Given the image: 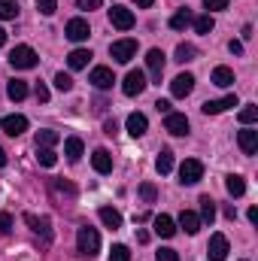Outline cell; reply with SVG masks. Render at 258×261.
Segmentation results:
<instances>
[{
	"mask_svg": "<svg viewBox=\"0 0 258 261\" xmlns=\"http://www.w3.org/2000/svg\"><path fill=\"white\" fill-rule=\"evenodd\" d=\"M76 249H79V255L94 258L97 249H100V234H97L91 225H82V228L76 231Z\"/></svg>",
	"mask_w": 258,
	"mask_h": 261,
	"instance_id": "1",
	"label": "cell"
},
{
	"mask_svg": "<svg viewBox=\"0 0 258 261\" xmlns=\"http://www.w3.org/2000/svg\"><path fill=\"white\" fill-rule=\"evenodd\" d=\"M203 179V164L197 161V158H186L183 164H179V182L183 186H194V182H200Z\"/></svg>",
	"mask_w": 258,
	"mask_h": 261,
	"instance_id": "2",
	"label": "cell"
},
{
	"mask_svg": "<svg viewBox=\"0 0 258 261\" xmlns=\"http://www.w3.org/2000/svg\"><path fill=\"white\" fill-rule=\"evenodd\" d=\"M9 64L15 70H31V67H37V52L31 46H15L9 55Z\"/></svg>",
	"mask_w": 258,
	"mask_h": 261,
	"instance_id": "3",
	"label": "cell"
},
{
	"mask_svg": "<svg viewBox=\"0 0 258 261\" xmlns=\"http://www.w3.org/2000/svg\"><path fill=\"white\" fill-rule=\"evenodd\" d=\"M110 55L119 61V64H128L131 58L137 55V40H116L110 46Z\"/></svg>",
	"mask_w": 258,
	"mask_h": 261,
	"instance_id": "4",
	"label": "cell"
},
{
	"mask_svg": "<svg viewBox=\"0 0 258 261\" xmlns=\"http://www.w3.org/2000/svg\"><path fill=\"white\" fill-rule=\"evenodd\" d=\"M207 258L210 261H225L228 258V237H225V234H213V237H210Z\"/></svg>",
	"mask_w": 258,
	"mask_h": 261,
	"instance_id": "5",
	"label": "cell"
},
{
	"mask_svg": "<svg viewBox=\"0 0 258 261\" xmlns=\"http://www.w3.org/2000/svg\"><path fill=\"white\" fill-rule=\"evenodd\" d=\"M88 34H91V28H88L85 18H70V21H67V40L82 43V40H88Z\"/></svg>",
	"mask_w": 258,
	"mask_h": 261,
	"instance_id": "6",
	"label": "cell"
},
{
	"mask_svg": "<svg viewBox=\"0 0 258 261\" xmlns=\"http://www.w3.org/2000/svg\"><path fill=\"white\" fill-rule=\"evenodd\" d=\"M110 21H113V28H119V31H131V28H134V12L125 9V6H113V9H110Z\"/></svg>",
	"mask_w": 258,
	"mask_h": 261,
	"instance_id": "7",
	"label": "cell"
},
{
	"mask_svg": "<svg viewBox=\"0 0 258 261\" xmlns=\"http://www.w3.org/2000/svg\"><path fill=\"white\" fill-rule=\"evenodd\" d=\"M143 88H146V76L140 70H131L128 76H125V82H122V91L128 97H134V94H143Z\"/></svg>",
	"mask_w": 258,
	"mask_h": 261,
	"instance_id": "8",
	"label": "cell"
},
{
	"mask_svg": "<svg viewBox=\"0 0 258 261\" xmlns=\"http://www.w3.org/2000/svg\"><path fill=\"white\" fill-rule=\"evenodd\" d=\"M237 146L243 149V155H255L258 152V130H252L249 125L237 134Z\"/></svg>",
	"mask_w": 258,
	"mask_h": 261,
	"instance_id": "9",
	"label": "cell"
},
{
	"mask_svg": "<svg viewBox=\"0 0 258 261\" xmlns=\"http://www.w3.org/2000/svg\"><path fill=\"white\" fill-rule=\"evenodd\" d=\"M170 91H173V97H189L194 91V76L192 73H179V76L170 82Z\"/></svg>",
	"mask_w": 258,
	"mask_h": 261,
	"instance_id": "10",
	"label": "cell"
},
{
	"mask_svg": "<svg viewBox=\"0 0 258 261\" xmlns=\"http://www.w3.org/2000/svg\"><path fill=\"white\" fill-rule=\"evenodd\" d=\"M164 128L170 130L173 137H186V134H189V119H186L183 113H167V119H164Z\"/></svg>",
	"mask_w": 258,
	"mask_h": 261,
	"instance_id": "11",
	"label": "cell"
},
{
	"mask_svg": "<svg viewBox=\"0 0 258 261\" xmlns=\"http://www.w3.org/2000/svg\"><path fill=\"white\" fill-rule=\"evenodd\" d=\"M113 82H116V76H113L110 67H94V70H91V85H94V88L107 91V88H113Z\"/></svg>",
	"mask_w": 258,
	"mask_h": 261,
	"instance_id": "12",
	"label": "cell"
},
{
	"mask_svg": "<svg viewBox=\"0 0 258 261\" xmlns=\"http://www.w3.org/2000/svg\"><path fill=\"white\" fill-rule=\"evenodd\" d=\"M228 107H237V97H234V94H228V97H222V100H207V103L200 107V113H203V116H219V113H225Z\"/></svg>",
	"mask_w": 258,
	"mask_h": 261,
	"instance_id": "13",
	"label": "cell"
},
{
	"mask_svg": "<svg viewBox=\"0 0 258 261\" xmlns=\"http://www.w3.org/2000/svg\"><path fill=\"white\" fill-rule=\"evenodd\" d=\"M146 67H149L152 79H161V73H164V52H161V49H149V55H146Z\"/></svg>",
	"mask_w": 258,
	"mask_h": 261,
	"instance_id": "14",
	"label": "cell"
},
{
	"mask_svg": "<svg viewBox=\"0 0 258 261\" xmlns=\"http://www.w3.org/2000/svg\"><path fill=\"white\" fill-rule=\"evenodd\" d=\"M91 167H94L97 173H110V170H113V155H110L107 149H94V155H91Z\"/></svg>",
	"mask_w": 258,
	"mask_h": 261,
	"instance_id": "15",
	"label": "cell"
},
{
	"mask_svg": "<svg viewBox=\"0 0 258 261\" xmlns=\"http://www.w3.org/2000/svg\"><path fill=\"white\" fill-rule=\"evenodd\" d=\"M3 130H6L9 137H18V134L28 130V119H24V116H6V119H3Z\"/></svg>",
	"mask_w": 258,
	"mask_h": 261,
	"instance_id": "16",
	"label": "cell"
},
{
	"mask_svg": "<svg viewBox=\"0 0 258 261\" xmlns=\"http://www.w3.org/2000/svg\"><path fill=\"white\" fill-rule=\"evenodd\" d=\"M152 225H155V234H158V237H173V234H176L173 219H170V216H164V213H161V216H155V222H152Z\"/></svg>",
	"mask_w": 258,
	"mask_h": 261,
	"instance_id": "17",
	"label": "cell"
},
{
	"mask_svg": "<svg viewBox=\"0 0 258 261\" xmlns=\"http://www.w3.org/2000/svg\"><path fill=\"white\" fill-rule=\"evenodd\" d=\"M146 128H149V122H146V116H143V113H131V116H128V134H131V137H143Z\"/></svg>",
	"mask_w": 258,
	"mask_h": 261,
	"instance_id": "18",
	"label": "cell"
},
{
	"mask_svg": "<svg viewBox=\"0 0 258 261\" xmlns=\"http://www.w3.org/2000/svg\"><path fill=\"white\" fill-rule=\"evenodd\" d=\"M24 222L31 225V231H37V234H43V240H52V228H49V219H37V216H24Z\"/></svg>",
	"mask_w": 258,
	"mask_h": 261,
	"instance_id": "19",
	"label": "cell"
},
{
	"mask_svg": "<svg viewBox=\"0 0 258 261\" xmlns=\"http://www.w3.org/2000/svg\"><path fill=\"white\" fill-rule=\"evenodd\" d=\"M179 225L186 228V234H197V231H200V216L192 213V210H183V213H179Z\"/></svg>",
	"mask_w": 258,
	"mask_h": 261,
	"instance_id": "20",
	"label": "cell"
},
{
	"mask_svg": "<svg viewBox=\"0 0 258 261\" xmlns=\"http://www.w3.org/2000/svg\"><path fill=\"white\" fill-rule=\"evenodd\" d=\"M82 152H85V146H82V140L79 137H67L64 140V155L70 161H79L82 158Z\"/></svg>",
	"mask_w": 258,
	"mask_h": 261,
	"instance_id": "21",
	"label": "cell"
},
{
	"mask_svg": "<svg viewBox=\"0 0 258 261\" xmlns=\"http://www.w3.org/2000/svg\"><path fill=\"white\" fill-rule=\"evenodd\" d=\"M213 85H219V88L234 85V70H231V67H216V70H213Z\"/></svg>",
	"mask_w": 258,
	"mask_h": 261,
	"instance_id": "22",
	"label": "cell"
},
{
	"mask_svg": "<svg viewBox=\"0 0 258 261\" xmlns=\"http://www.w3.org/2000/svg\"><path fill=\"white\" fill-rule=\"evenodd\" d=\"M100 222L107 225V228H122V213L119 210H113V206H100Z\"/></svg>",
	"mask_w": 258,
	"mask_h": 261,
	"instance_id": "23",
	"label": "cell"
},
{
	"mask_svg": "<svg viewBox=\"0 0 258 261\" xmlns=\"http://www.w3.org/2000/svg\"><path fill=\"white\" fill-rule=\"evenodd\" d=\"M88 61H91V52H85V49H73V52L67 55L70 70H82V67H88Z\"/></svg>",
	"mask_w": 258,
	"mask_h": 261,
	"instance_id": "24",
	"label": "cell"
},
{
	"mask_svg": "<svg viewBox=\"0 0 258 261\" xmlns=\"http://www.w3.org/2000/svg\"><path fill=\"white\" fill-rule=\"evenodd\" d=\"M6 94H9V100H24V97H28V82H21V79H9Z\"/></svg>",
	"mask_w": 258,
	"mask_h": 261,
	"instance_id": "25",
	"label": "cell"
},
{
	"mask_svg": "<svg viewBox=\"0 0 258 261\" xmlns=\"http://www.w3.org/2000/svg\"><path fill=\"white\" fill-rule=\"evenodd\" d=\"M155 170H158L161 176L173 170V152H170V149H161V152H158V158H155Z\"/></svg>",
	"mask_w": 258,
	"mask_h": 261,
	"instance_id": "26",
	"label": "cell"
},
{
	"mask_svg": "<svg viewBox=\"0 0 258 261\" xmlns=\"http://www.w3.org/2000/svg\"><path fill=\"white\" fill-rule=\"evenodd\" d=\"M225 189H228V195L231 197H240L246 192V182H243V176L240 173H231L228 179H225Z\"/></svg>",
	"mask_w": 258,
	"mask_h": 261,
	"instance_id": "27",
	"label": "cell"
},
{
	"mask_svg": "<svg viewBox=\"0 0 258 261\" xmlns=\"http://www.w3.org/2000/svg\"><path fill=\"white\" fill-rule=\"evenodd\" d=\"M58 140H61V134H58V130H49V128L40 130V134H37V149H52Z\"/></svg>",
	"mask_w": 258,
	"mask_h": 261,
	"instance_id": "28",
	"label": "cell"
},
{
	"mask_svg": "<svg viewBox=\"0 0 258 261\" xmlns=\"http://www.w3.org/2000/svg\"><path fill=\"white\" fill-rule=\"evenodd\" d=\"M192 24H194V31H197V34H210V31L216 28V18H213L210 12H203V15H194Z\"/></svg>",
	"mask_w": 258,
	"mask_h": 261,
	"instance_id": "29",
	"label": "cell"
},
{
	"mask_svg": "<svg viewBox=\"0 0 258 261\" xmlns=\"http://www.w3.org/2000/svg\"><path fill=\"white\" fill-rule=\"evenodd\" d=\"M197 203H200V222H213L216 219V200L210 195H203Z\"/></svg>",
	"mask_w": 258,
	"mask_h": 261,
	"instance_id": "30",
	"label": "cell"
},
{
	"mask_svg": "<svg viewBox=\"0 0 258 261\" xmlns=\"http://www.w3.org/2000/svg\"><path fill=\"white\" fill-rule=\"evenodd\" d=\"M192 18H194V15L189 12V9H179V12L170 18V28H173V31H183V28H189V24H192Z\"/></svg>",
	"mask_w": 258,
	"mask_h": 261,
	"instance_id": "31",
	"label": "cell"
},
{
	"mask_svg": "<svg viewBox=\"0 0 258 261\" xmlns=\"http://www.w3.org/2000/svg\"><path fill=\"white\" fill-rule=\"evenodd\" d=\"M194 55H197V49H194L192 43H179V46H176V61H179V64L194 61Z\"/></svg>",
	"mask_w": 258,
	"mask_h": 261,
	"instance_id": "32",
	"label": "cell"
},
{
	"mask_svg": "<svg viewBox=\"0 0 258 261\" xmlns=\"http://www.w3.org/2000/svg\"><path fill=\"white\" fill-rule=\"evenodd\" d=\"M240 122H243V125H252V122H258V107H255V103H246V107L240 110Z\"/></svg>",
	"mask_w": 258,
	"mask_h": 261,
	"instance_id": "33",
	"label": "cell"
},
{
	"mask_svg": "<svg viewBox=\"0 0 258 261\" xmlns=\"http://www.w3.org/2000/svg\"><path fill=\"white\" fill-rule=\"evenodd\" d=\"M37 161H40L43 167H55V161H58V155H55L52 149H37Z\"/></svg>",
	"mask_w": 258,
	"mask_h": 261,
	"instance_id": "34",
	"label": "cell"
},
{
	"mask_svg": "<svg viewBox=\"0 0 258 261\" xmlns=\"http://www.w3.org/2000/svg\"><path fill=\"white\" fill-rule=\"evenodd\" d=\"M18 15V3L15 0H0V18H15Z\"/></svg>",
	"mask_w": 258,
	"mask_h": 261,
	"instance_id": "35",
	"label": "cell"
},
{
	"mask_svg": "<svg viewBox=\"0 0 258 261\" xmlns=\"http://www.w3.org/2000/svg\"><path fill=\"white\" fill-rule=\"evenodd\" d=\"M110 261H131V252H128V246H122V243H116V246L110 249Z\"/></svg>",
	"mask_w": 258,
	"mask_h": 261,
	"instance_id": "36",
	"label": "cell"
},
{
	"mask_svg": "<svg viewBox=\"0 0 258 261\" xmlns=\"http://www.w3.org/2000/svg\"><path fill=\"white\" fill-rule=\"evenodd\" d=\"M55 88H58V91H70V88H73L70 73H58V76H55Z\"/></svg>",
	"mask_w": 258,
	"mask_h": 261,
	"instance_id": "37",
	"label": "cell"
},
{
	"mask_svg": "<svg viewBox=\"0 0 258 261\" xmlns=\"http://www.w3.org/2000/svg\"><path fill=\"white\" fill-rule=\"evenodd\" d=\"M37 9H40L43 15H55V9H58V0H37Z\"/></svg>",
	"mask_w": 258,
	"mask_h": 261,
	"instance_id": "38",
	"label": "cell"
},
{
	"mask_svg": "<svg viewBox=\"0 0 258 261\" xmlns=\"http://www.w3.org/2000/svg\"><path fill=\"white\" fill-rule=\"evenodd\" d=\"M207 12H219V9H228V0H203Z\"/></svg>",
	"mask_w": 258,
	"mask_h": 261,
	"instance_id": "39",
	"label": "cell"
},
{
	"mask_svg": "<svg viewBox=\"0 0 258 261\" xmlns=\"http://www.w3.org/2000/svg\"><path fill=\"white\" fill-rule=\"evenodd\" d=\"M155 261H179V252H176V249H161V252L155 255Z\"/></svg>",
	"mask_w": 258,
	"mask_h": 261,
	"instance_id": "40",
	"label": "cell"
},
{
	"mask_svg": "<svg viewBox=\"0 0 258 261\" xmlns=\"http://www.w3.org/2000/svg\"><path fill=\"white\" fill-rule=\"evenodd\" d=\"M9 231H12V216L0 213V234H9Z\"/></svg>",
	"mask_w": 258,
	"mask_h": 261,
	"instance_id": "41",
	"label": "cell"
},
{
	"mask_svg": "<svg viewBox=\"0 0 258 261\" xmlns=\"http://www.w3.org/2000/svg\"><path fill=\"white\" fill-rule=\"evenodd\" d=\"M140 195L146 197V200H155V186H152V182H143V186H140Z\"/></svg>",
	"mask_w": 258,
	"mask_h": 261,
	"instance_id": "42",
	"label": "cell"
},
{
	"mask_svg": "<svg viewBox=\"0 0 258 261\" xmlns=\"http://www.w3.org/2000/svg\"><path fill=\"white\" fill-rule=\"evenodd\" d=\"M100 3H104V0H76V6H79V9H97Z\"/></svg>",
	"mask_w": 258,
	"mask_h": 261,
	"instance_id": "43",
	"label": "cell"
},
{
	"mask_svg": "<svg viewBox=\"0 0 258 261\" xmlns=\"http://www.w3.org/2000/svg\"><path fill=\"white\" fill-rule=\"evenodd\" d=\"M37 100H43V103H46V100H49V88H46V85H43V82H40V85H37Z\"/></svg>",
	"mask_w": 258,
	"mask_h": 261,
	"instance_id": "44",
	"label": "cell"
},
{
	"mask_svg": "<svg viewBox=\"0 0 258 261\" xmlns=\"http://www.w3.org/2000/svg\"><path fill=\"white\" fill-rule=\"evenodd\" d=\"M228 49H231L234 55H240V52H243V43H240V40H231V43H228Z\"/></svg>",
	"mask_w": 258,
	"mask_h": 261,
	"instance_id": "45",
	"label": "cell"
},
{
	"mask_svg": "<svg viewBox=\"0 0 258 261\" xmlns=\"http://www.w3.org/2000/svg\"><path fill=\"white\" fill-rule=\"evenodd\" d=\"M155 110H158V113H164V116H167V113H170V100H158V103H155Z\"/></svg>",
	"mask_w": 258,
	"mask_h": 261,
	"instance_id": "46",
	"label": "cell"
},
{
	"mask_svg": "<svg viewBox=\"0 0 258 261\" xmlns=\"http://www.w3.org/2000/svg\"><path fill=\"white\" fill-rule=\"evenodd\" d=\"M249 222H252V225H258V206H252V210H249Z\"/></svg>",
	"mask_w": 258,
	"mask_h": 261,
	"instance_id": "47",
	"label": "cell"
},
{
	"mask_svg": "<svg viewBox=\"0 0 258 261\" xmlns=\"http://www.w3.org/2000/svg\"><path fill=\"white\" fill-rule=\"evenodd\" d=\"M134 3H137V6H143V9H149V6H152V0H134Z\"/></svg>",
	"mask_w": 258,
	"mask_h": 261,
	"instance_id": "48",
	"label": "cell"
},
{
	"mask_svg": "<svg viewBox=\"0 0 258 261\" xmlns=\"http://www.w3.org/2000/svg\"><path fill=\"white\" fill-rule=\"evenodd\" d=\"M3 43H6V31L0 28V46H3Z\"/></svg>",
	"mask_w": 258,
	"mask_h": 261,
	"instance_id": "49",
	"label": "cell"
},
{
	"mask_svg": "<svg viewBox=\"0 0 258 261\" xmlns=\"http://www.w3.org/2000/svg\"><path fill=\"white\" fill-rule=\"evenodd\" d=\"M3 164H6V152L0 149V167H3Z\"/></svg>",
	"mask_w": 258,
	"mask_h": 261,
	"instance_id": "50",
	"label": "cell"
}]
</instances>
